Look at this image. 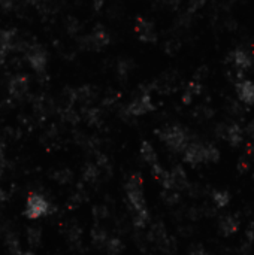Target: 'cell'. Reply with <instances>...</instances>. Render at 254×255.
Segmentation results:
<instances>
[{"label":"cell","mask_w":254,"mask_h":255,"mask_svg":"<svg viewBox=\"0 0 254 255\" xmlns=\"http://www.w3.org/2000/svg\"><path fill=\"white\" fill-rule=\"evenodd\" d=\"M126 194L129 199V203L136 211V214H145L147 204H145V197L142 193V176L141 173H135L129 178L126 182Z\"/></svg>","instance_id":"1"},{"label":"cell","mask_w":254,"mask_h":255,"mask_svg":"<svg viewBox=\"0 0 254 255\" xmlns=\"http://www.w3.org/2000/svg\"><path fill=\"white\" fill-rule=\"evenodd\" d=\"M158 137L174 152H181L189 145V133L181 126H171L163 130H158Z\"/></svg>","instance_id":"2"},{"label":"cell","mask_w":254,"mask_h":255,"mask_svg":"<svg viewBox=\"0 0 254 255\" xmlns=\"http://www.w3.org/2000/svg\"><path fill=\"white\" fill-rule=\"evenodd\" d=\"M215 134L223 139V141L229 142L232 146H239L244 141V130L239 124L230 123V124H218L215 127Z\"/></svg>","instance_id":"3"},{"label":"cell","mask_w":254,"mask_h":255,"mask_svg":"<svg viewBox=\"0 0 254 255\" xmlns=\"http://www.w3.org/2000/svg\"><path fill=\"white\" fill-rule=\"evenodd\" d=\"M48 212H50V203H48V200L45 199L43 196H40V194H32L27 199L26 211H24V215L27 218L36 219V218H40L43 215H47Z\"/></svg>","instance_id":"4"},{"label":"cell","mask_w":254,"mask_h":255,"mask_svg":"<svg viewBox=\"0 0 254 255\" xmlns=\"http://www.w3.org/2000/svg\"><path fill=\"white\" fill-rule=\"evenodd\" d=\"M27 61L32 66L33 71H36L38 73H42L45 71L48 63V55L47 51H45L42 46L33 45L30 48H27Z\"/></svg>","instance_id":"5"},{"label":"cell","mask_w":254,"mask_h":255,"mask_svg":"<svg viewBox=\"0 0 254 255\" xmlns=\"http://www.w3.org/2000/svg\"><path fill=\"white\" fill-rule=\"evenodd\" d=\"M81 43L88 50H100L109 43V35L103 29H96L91 35L85 36Z\"/></svg>","instance_id":"6"},{"label":"cell","mask_w":254,"mask_h":255,"mask_svg":"<svg viewBox=\"0 0 254 255\" xmlns=\"http://www.w3.org/2000/svg\"><path fill=\"white\" fill-rule=\"evenodd\" d=\"M154 109V105L151 102V97L148 92H144L142 96H139L137 99H135L129 106H127V112L130 115H135V117H139V115H145L148 112H151Z\"/></svg>","instance_id":"7"},{"label":"cell","mask_w":254,"mask_h":255,"mask_svg":"<svg viewBox=\"0 0 254 255\" xmlns=\"http://www.w3.org/2000/svg\"><path fill=\"white\" fill-rule=\"evenodd\" d=\"M189 187L187 173L181 166H175L169 172V190L168 191H182Z\"/></svg>","instance_id":"8"},{"label":"cell","mask_w":254,"mask_h":255,"mask_svg":"<svg viewBox=\"0 0 254 255\" xmlns=\"http://www.w3.org/2000/svg\"><path fill=\"white\" fill-rule=\"evenodd\" d=\"M135 30H136L137 36H139V39L144 42H156L157 40V33L154 30V24L145 18L136 19Z\"/></svg>","instance_id":"9"},{"label":"cell","mask_w":254,"mask_h":255,"mask_svg":"<svg viewBox=\"0 0 254 255\" xmlns=\"http://www.w3.org/2000/svg\"><path fill=\"white\" fill-rule=\"evenodd\" d=\"M203 144L200 142H192L184 149V161L192 166H197L203 163Z\"/></svg>","instance_id":"10"},{"label":"cell","mask_w":254,"mask_h":255,"mask_svg":"<svg viewBox=\"0 0 254 255\" xmlns=\"http://www.w3.org/2000/svg\"><path fill=\"white\" fill-rule=\"evenodd\" d=\"M235 88H236L238 99L244 105H247V106L254 105V82H251L248 79H242V81L235 84Z\"/></svg>","instance_id":"11"},{"label":"cell","mask_w":254,"mask_h":255,"mask_svg":"<svg viewBox=\"0 0 254 255\" xmlns=\"http://www.w3.org/2000/svg\"><path fill=\"white\" fill-rule=\"evenodd\" d=\"M230 61H234L235 63V66L238 67V71H245V69H250L251 67V64H253V57L250 55V53L248 51H245V50H236V51H232L229 54V57H227V63H230Z\"/></svg>","instance_id":"12"},{"label":"cell","mask_w":254,"mask_h":255,"mask_svg":"<svg viewBox=\"0 0 254 255\" xmlns=\"http://www.w3.org/2000/svg\"><path fill=\"white\" fill-rule=\"evenodd\" d=\"M29 90V76L26 75H15L9 82V94L14 97L24 96Z\"/></svg>","instance_id":"13"},{"label":"cell","mask_w":254,"mask_h":255,"mask_svg":"<svg viewBox=\"0 0 254 255\" xmlns=\"http://www.w3.org/2000/svg\"><path fill=\"white\" fill-rule=\"evenodd\" d=\"M238 228H239V219L235 215H226L220 219V224H218L220 235H223L226 237L236 233Z\"/></svg>","instance_id":"14"},{"label":"cell","mask_w":254,"mask_h":255,"mask_svg":"<svg viewBox=\"0 0 254 255\" xmlns=\"http://www.w3.org/2000/svg\"><path fill=\"white\" fill-rule=\"evenodd\" d=\"M21 43H17V32L15 30H0V48L6 53L11 50H17Z\"/></svg>","instance_id":"15"},{"label":"cell","mask_w":254,"mask_h":255,"mask_svg":"<svg viewBox=\"0 0 254 255\" xmlns=\"http://www.w3.org/2000/svg\"><path fill=\"white\" fill-rule=\"evenodd\" d=\"M148 237H150V240H153V242H156V243H158V245L161 246V245H163V243L168 240V235H166L165 225L161 224V222L154 224V225L151 227V230H150Z\"/></svg>","instance_id":"16"},{"label":"cell","mask_w":254,"mask_h":255,"mask_svg":"<svg viewBox=\"0 0 254 255\" xmlns=\"http://www.w3.org/2000/svg\"><path fill=\"white\" fill-rule=\"evenodd\" d=\"M141 155H142V158L147 161L148 164H151V166L157 164V154H156V149L153 148V145L150 142H142V145H141Z\"/></svg>","instance_id":"17"},{"label":"cell","mask_w":254,"mask_h":255,"mask_svg":"<svg viewBox=\"0 0 254 255\" xmlns=\"http://www.w3.org/2000/svg\"><path fill=\"white\" fill-rule=\"evenodd\" d=\"M5 243H6V248L9 249L11 254L14 255H21V243H20V239H18V235L17 233H8L6 235V239H5Z\"/></svg>","instance_id":"18"},{"label":"cell","mask_w":254,"mask_h":255,"mask_svg":"<svg viewBox=\"0 0 254 255\" xmlns=\"http://www.w3.org/2000/svg\"><path fill=\"white\" fill-rule=\"evenodd\" d=\"M203 160L206 161V163H217V161L220 160V151L217 146L208 144L203 146Z\"/></svg>","instance_id":"19"},{"label":"cell","mask_w":254,"mask_h":255,"mask_svg":"<svg viewBox=\"0 0 254 255\" xmlns=\"http://www.w3.org/2000/svg\"><path fill=\"white\" fill-rule=\"evenodd\" d=\"M91 239H93V243L95 245H98V246H103V245H106V242H108V233L106 231L102 228V227H95L93 230H91Z\"/></svg>","instance_id":"20"},{"label":"cell","mask_w":254,"mask_h":255,"mask_svg":"<svg viewBox=\"0 0 254 255\" xmlns=\"http://www.w3.org/2000/svg\"><path fill=\"white\" fill-rule=\"evenodd\" d=\"M106 249H108V254L109 255H118V254H121L123 252V249H124V245H123V242L118 239V237H111V239H108V242H106Z\"/></svg>","instance_id":"21"},{"label":"cell","mask_w":254,"mask_h":255,"mask_svg":"<svg viewBox=\"0 0 254 255\" xmlns=\"http://www.w3.org/2000/svg\"><path fill=\"white\" fill-rule=\"evenodd\" d=\"M42 239V231L39 227H29L27 228V242L30 246H39Z\"/></svg>","instance_id":"22"},{"label":"cell","mask_w":254,"mask_h":255,"mask_svg":"<svg viewBox=\"0 0 254 255\" xmlns=\"http://www.w3.org/2000/svg\"><path fill=\"white\" fill-rule=\"evenodd\" d=\"M213 201L215 203L217 207H226L230 203V194L227 191H214L213 193Z\"/></svg>","instance_id":"23"},{"label":"cell","mask_w":254,"mask_h":255,"mask_svg":"<svg viewBox=\"0 0 254 255\" xmlns=\"http://www.w3.org/2000/svg\"><path fill=\"white\" fill-rule=\"evenodd\" d=\"M74 100H81V102H85L88 99H91V88L87 85V87H81L78 90H75L74 92Z\"/></svg>","instance_id":"24"},{"label":"cell","mask_w":254,"mask_h":255,"mask_svg":"<svg viewBox=\"0 0 254 255\" xmlns=\"http://www.w3.org/2000/svg\"><path fill=\"white\" fill-rule=\"evenodd\" d=\"M98 176H99V167L95 164H87V167L84 170V179L88 182H93L98 179Z\"/></svg>","instance_id":"25"},{"label":"cell","mask_w":254,"mask_h":255,"mask_svg":"<svg viewBox=\"0 0 254 255\" xmlns=\"http://www.w3.org/2000/svg\"><path fill=\"white\" fill-rule=\"evenodd\" d=\"M54 179H56L59 183H67V182H71V179H72V172L69 170V169L57 170V172L54 173Z\"/></svg>","instance_id":"26"},{"label":"cell","mask_w":254,"mask_h":255,"mask_svg":"<svg viewBox=\"0 0 254 255\" xmlns=\"http://www.w3.org/2000/svg\"><path fill=\"white\" fill-rule=\"evenodd\" d=\"M227 110L230 115H234V117H238V115H242L244 113V109L241 108V105L235 100H230L229 105H227Z\"/></svg>","instance_id":"27"},{"label":"cell","mask_w":254,"mask_h":255,"mask_svg":"<svg viewBox=\"0 0 254 255\" xmlns=\"http://www.w3.org/2000/svg\"><path fill=\"white\" fill-rule=\"evenodd\" d=\"M161 197L165 199V201L168 203V204H176L178 201H179V196H178V193L176 191H163V194H161Z\"/></svg>","instance_id":"28"},{"label":"cell","mask_w":254,"mask_h":255,"mask_svg":"<svg viewBox=\"0 0 254 255\" xmlns=\"http://www.w3.org/2000/svg\"><path fill=\"white\" fill-rule=\"evenodd\" d=\"M236 167H238V172L239 173H247L250 170V160L247 158V155H242L238 163H236Z\"/></svg>","instance_id":"29"},{"label":"cell","mask_w":254,"mask_h":255,"mask_svg":"<svg viewBox=\"0 0 254 255\" xmlns=\"http://www.w3.org/2000/svg\"><path fill=\"white\" fill-rule=\"evenodd\" d=\"M186 91H189L192 96H199L200 92H202V84L200 82H196V81H192V82H189Z\"/></svg>","instance_id":"30"},{"label":"cell","mask_w":254,"mask_h":255,"mask_svg":"<svg viewBox=\"0 0 254 255\" xmlns=\"http://www.w3.org/2000/svg\"><path fill=\"white\" fill-rule=\"evenodd\" d=\"M93 214H95L96 219H103L108 217V209L105 206H96V207H93Z\"/></svg>","instance_id":"31"},{"label":"cell","mask_w":254,"mask_h":255,"mask_svg":"<svg viewBox=\"0 0 254 255\" xmlns=\"http://www.w3.org/2000/svg\"><path fill=\"white\" fill-rule=\"evenodd\" d=\"M130 67H132V63H130V61H126V60L120 61V64H118V72H120V76L126 78V75H127V73H129V71H130Z\"/></svg>","instance_id":"32"},{"label":"cell","mask_w":254,"mask_h":255,"mask_svg":"<svg viewBox=\"0 0 254 255\" xmlns=\"http://www.w3.org/2000/svg\"><path fill=\"white\" fill-rule=\"evenodd\" d=\"M87 118L91 124H95L100 120V113H99L98 109H88L87 110Z\"/></svg>","instance_id":"33"},{"label":"cell","mask_w":254,"mask_h":255,"mask_svg":"<svg viewBox=\"0 0 254 255\" xmlns=\"http://www.w3.org/2000/svg\"><path fill=\"white\" fill-rule=\"evenodd\" d=\"M199 113L203 115V118H205V120H206V118H211L213 115H214V112H213L211 109H208L206 106H200V108L196 110V115H199Z\"/></svg>","instance_id":"34"},{"label":"cell","mask_w":254,"mask_h":255,"mask_svg":"<svg viewBox=\"0 0 254 255\" xmlns=\"http://www.w3.org/2000/svg\"><path fill=\"white\" fill-rule=\"evenodd\" d=\"M190 255H208V252L200 245H195L190 248Z\"/></svg>","instance_id":"35"},{"label":"cell","mask_w":254,"mask_h":255,"mask_svg":"<svg viewBox=\"0 0 254 255\" xmlns=\"http://www.w3.org/2000/svg\"><path fill=\"white\" fill-rule=\"evenodd\" d=\"M206 75H208V67H206V66H202L200 69H197V71H196V73H195V78L200 81V79H203V78H205Z\"/></svg>","instance_id":"36"},{"label":"cell","mask_w":254,"mask_h":255,"mask_svg":"<svg viewBox=\"0 0 254 255\" xmlns=\"http://www.w3.org/2000/svg\"><path fill=\"white\" fill-rule=\"evenodd\" d=\"M245 131H247V134H248L250 137H253V139H254V120H251V121L247 124Z\"/></svg>","instance_id":"37"},{"label":"cell","mask_w":254,"mask_h":255,"mask_svg":"<svg viewBox=\"0 0 254 255\" xmlns=\"http://www.w3.org/2000/svg\"><path fill=\"white\" fill-rule=\"evenodd\" d=\"M192 100H193V96L190 94L189 91H184V94H182V103H184V105H190Z\"/></svg>","instance_id":"38"},{"label":"cell","mask_w":254,"mask_h":255,"mask_svg":"<svg viewBox=\"0 0 254 255\" xmlns=\"http://www.w3.org/2000/svg\"><path fill=\"white\" fill-rule=\"evenodd\" d=\"M6 51L5 50H2V48H0V64H2L3 61H5V58H6Z\"/></svg>","instance_id":"39"},{"label":"cell","mask_w":254,"mask_h":255,"mask_svg":"<svg viewBox=\"0 0 254 255\" xmlns=\"http://www.w3.org/2000/svg\"><path fill=\"white\" fill-rule=\"evenodd\" d=\"M5 199H6V193L2 188H0V201H3Z\"/></svg>","instance_id":"40"},{"label":"cell","mask_w":254,"mask_h":255,"mask_svg":"<svg viewBox=\"0 0 254 255\" xmlns=\"http://www.w3.org/2000/svg\"><path fill=\"white\" fill-rule=\"evenodd\" d=\"M248 151H250V154H254V142H253V144H250Z\"/></svg>","instance_id":"41"},{"label":"cell","mask_w":254,"mask_h":255,"mask_svg":"<svg viewBox=\"0 0 254 255\" xmlns=\"http://www.w3.org/2000/svg\"><path fill=\"white\" fill-rule=\"evenodd\" d=\"M2 157H3V145L0 142V160H2Z\"/></svg>","instance_id":"42"},{"label":"cell","mask_w":254,"mask_h":255,"mask_svg":"<svg viewBox=\"0 0 254 255\" xmlns=\"http://www.w3.org/2000/svg\"><path fill=\"white\" fill-rule=\"evenodd\" d=\"M21 255H35L33 252H21Z\"/></svg>","instance_id":"43"},{"label":"cell","mask_w":254,"mask_h":255,"mask_svg":"<svg viewBox=\"0 0 254 255\" xmlns=\"http://www.w3.org/2000/svg\"><path fill=\"white\" fill-rule=\"evenodd\" d=\"M0 176H2V166H0Z\"/></svg>","instance_id":"44"}]
</instances>
